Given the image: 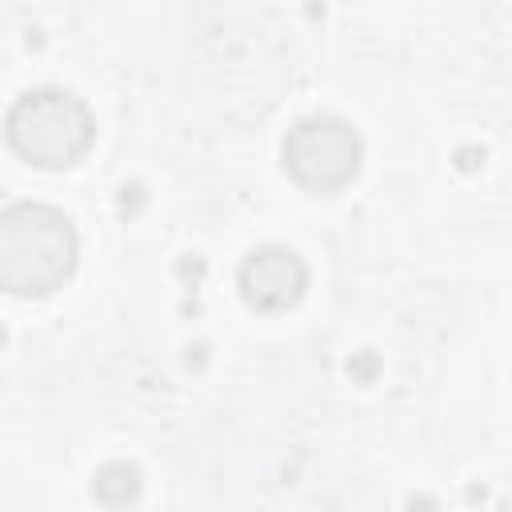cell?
Wrapping results in <instances>:
<instances>
[{"mask_svg":"<svg viewBox=\"0 0 512 512\" xmlns=\"http://www.w3.org/2000/svg\"><path fill=\"white\" fill-rule=\"evenodd\" d=\"M80 260V236L56 204L20 200L0 212V284L12 296L40 300L64 288Z\"/></svg>","mask_w":512,"mask_h":512,"instance_id":"6da1fadb","label":"cell"},{"mask_svg":"<svg viewBox=\"0 0 512 512\" xmlns=\"http://www.w3.org/2000/svg\"><path fill=\"white\" fill-rule=\"evenodd\" d=\"M8 148L32 168H72L96 140L92 108L68 88H32L4 116Z\"/></svg>","mask_w":512,"mask_h":512,"instance_id":"7a4b0ae2","label":"cell"},{"mask_svg":"<svg viewBox=\"0 0 512 512\" xmlns=\"http://www.w3.org/2000/svg\"><path fill=\"white\" fill-rule=\"evenodd\" d=\"M280 156H284V172L300 188L328 196L360 176L364 144L360 132L340 116H304L288 128Z\"/></svg>","mask_w":512,"mask_h":512,"instance_id":"3957f363","label":"cell"},{"mask_svg":"<svg viewBox=\"0 0 512 512\" xmlns=\"http://www.w3.org/2000/svg\"><path fill=\"white\" fill-rule=\"evenodd\" d=\"M240 296L256 312H288L308 288V264L288 244H260L240 264Z\"/></svg>","mask_w":512,"mask_h":512,"instance_id":"277c9868","label":"cell"},{"mask_svg":"<svg viewBox=\"0 0 512 512\" xmlns=\"http://www.w3.org/2000/svg\"><path fill=\"white\" fill-rule=\"evenodd\" d=\"M92 496L108 508H120V504H136L140 500V468L136 464H124V460H112L104 468L92 472Z\"/></svg>","mask_w":512,"mask_h":512,"instance_id":"5b68a950","label":"cell"},{"mask_svg":"<svg viewBox=\"0 0 512 512\" xmlns=\"http://www.w3.org/2000/svg\"><path fill=\"white\" fill-rule=\"evenodd\" d=\"M456 160H460V168H464V172H472V168H480V164H484V148H460V152H456Z\"/></svg>","mask_w":512,"mask_h":512,"instance_id":"8992f818","label":"cell"},{"mask_svg":"<svg viewBox=\"0 0 512 512\" xmlns=\"http://www.w3.org/2000/svg\"><path fill=\"white\" fill-rule=\"evenodd\" d=\"M348 372H356L360 380H372V372H376V356H372V352H364L356 364H348Z\"/></svg>","mask_w":512,"mask_h":512,"instance_id":"52a82bcc","label":"cell"}]
</instances>
